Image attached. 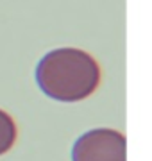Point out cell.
<instances>
[{
	"mask_svg": "<svg viewBox=\"0 0 152 161\" xmlns=\"http://www.w3.org/2000/svg\"><path fill=\"white\" fill-rule=\"evenodd\" d=\"M36 82L52 100L79 102L99 88L100 66L93 56L81 48H54L36 66Z\"/></svg>",
	"mask_w": 152,
	"mask_h": 161,
	"instance_id": "6da1fadb",
	"label": "cell"
},
{
	"mask_svg": "<svg viewBox=\"0 0 152 161\" xmlns=\"http://www.w3.org/2000/svg\"><path fill=\"white\" fill-rule=\"evenodd\" d=\"M72 161H127V140L115 129H91L73 143Z\"/></svg>",
	"mask_w": 152,
	"mask_h": 161,
	"instance_id": "7a4b0ae2",
	"label": "cell"
},
{
	"mask_svg": "<svg viewBox=\"0 0 152 161\" xmlns=\"http://www.w3.org/2000/svg\"><path fill=\"white\" fill-rule=\"evenodd\" d=\"M14 142H16V124L9 113L0 109V156L9 152Z\"/></svg>",
	"mask_w": 152,
	"mask_h": 161,
	"instance_id": "3957f363",
	"label": "cell"
}]
</instances>
